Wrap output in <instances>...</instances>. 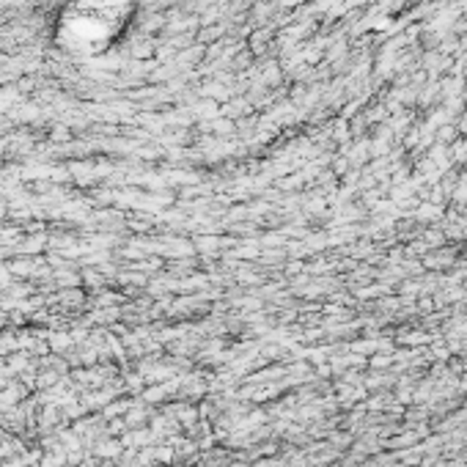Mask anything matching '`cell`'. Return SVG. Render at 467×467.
<instances>
[{
	"label": "cell",
	"instance_id": "6da1fadb",
	"mask_svg": "<svg viewBox=\"0 0 467 467\" xmlns=\"http://www.w3.org/2000/svg\"><path fill=\"white\" fill-rule=\"evenodd\" d=\"M132 0H75L61 17V39L78 53H99L118 36Z\"/></svg>",
	"mask_w": 467,
	"mask_h": 467
}]
</instances>
